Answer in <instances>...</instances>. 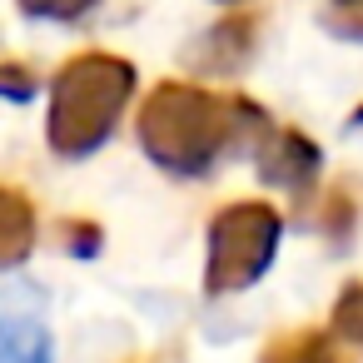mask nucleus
I'll return each instance as SVG.
<instances>
[{"label":"nucleus","mask_w":363,"mask_h":363,"mask_svg":"<svg viewBox=\"0 0 363 363\" xmlns=\"http://www.w3.org/2000/svg\"><path fill=\"white\" fill-rule=\"evenodd\" d=\"M259 363H348V353L333 343V333L323 328H294L264 343Z\"/></svg>","instance_id":"nucleus-7"},{"label":"nucleus","mask_w":363,"mask_h":363,"mask_svg":"<svg viewBox=\"0 0 363 363\" xmlns=\"http://www.w3.org/2000/svg\"><path fill=\"white\" fill-rule=\"evenodd\" d=\"M60 249L80 254V259L100 254V224L95 219H60Z\"/></svg>","instance_id":"nucleus-11"},{"label":"nucleus","mask_w":363,"mask_h":363,"mask_svg":"<svg viewBox=\"0 0 363 363\" xmlns=\"http://www.w3.org/2000/svg\"><path fill=\"white\" fill-rule=\"evenodd\" d=\"M16 6L30 21H80V16H90L100 6V0H16Z\"/></svg>","instance_id":"nucleus-10"},{"label":"nucleus","mask_w":363,"mask_h":363,"mask_svg":"<svg viewBox=\"0 0 363 363\" xmlns=\"http://www.w3.org/2000/svg\"><path fill=\"white\" fill-rule=\"evenodd\" d=\"M35 90H40V80H35L21 60H6V65H0V95H6V100L21 105V100H30Z\"/></svg>","instance_id":"nucleus-13"},{"label":"nucleus","mask_w":363,"mask_h":363,"mask_svg":"<svg viewBox=\"0 0 363 363\" xmlns=\"http://www.w3.org/2000/svg\"><path fill=\"white\" fill-rule=\"evenodd\" d=\"M279 239H284V219L274 204H264V199L224 204L209 219L204 289L209 294H239V289L259 284L279 254Z\"/></svg>","instance_id":"nucleus-3"},{"label":"nucleus","mask_w":363,"mask_h":363,"mask_svg":"<svg viewBox=\"0 0 363 363\" xmlns=\"http://www.w3.org/2000/svg\"><path fill=\"white\" fill-rule=\"evenodd\" d=\"M0 363H55L50 358V328L21 308L0 318Z\"/></svg>","instance_id":"nucleus-8"},{"label":"nucleus","mask_w":363,"mask_h":363,"mask_svg":"<svg viewBox=\"0 0 363 363\" xmlns=\"http://www.w3.org/2000/svg\"><path fill=\"white\" fill-rule=\"evenodd\" d=\"M318 229L333 234V239L353 234V199H348V189H333V194L323 199V209H318Z\"/></svg>","instance_id":"nucleus-12"},{"label":"nucleus","mask_w":363,"mask_h":363,"mask_svg":"<svg viewBox=\"0 0 363 363\" xmlns=\"http://www.w3.org/2000/svg\"><path fill=\"white\" fill-rule=\"evenodd\" d=\"M333 333L348 338L358 353H363V284H348L333 303Z\"/></svg>","instance_id":"nucleus-9"},{"label":"nucleus","mask_w":363,"mask_h":363,"mask_svg":"<svg viewBox=\"0 0 363 363\" xmlns=\"http://www.w3.org/2000/svg\"><path fill=\"white\" fill-rule=\"evenodd\" d=\"M40 224H35V209L21 189H0V264L6 269H21L30 244H35Z\"/></svg>","instance_id":"nucleus-6"},{"label":"nucleus","mask_w":363,"mask_h":363,"mask_svg":"<svg viewBox=\"0 0 363 363\" xmlns=\"http://www.w3.org/2000/svg\"><path fill=\"white\" fill-rule=\"evenodd\" d=\"M224 6H244V0H224Z\"/></svg>","instance_id":"nucleus-16"},{"label":"nucleus","mask_w":363,"mask_h":363,"mask_svg":"<svg viewBox=\"0 0 363 363\" xmlns=\"http://www.w3.org/2000/svg\"><path fill=\"white\" fill-rule=\"evenodd\" d=\"M338 6H358V0H338Z\"/></svg>","instance_id":"nucleus-15"},{"label":"nucleus","mask_w":363,"mask_h":363,"mask_svg":"<svg viewBox=\"0 0 363 363\" xmlns=\"http://www.w3.org/2000/svg\"><path fill=\"white\" fill-rule=\"evenodd\" d=\"M130 95H135L130 60H120L110 50H85V55L65 60L55 85H50V120H45L50 150L65 160L95 155L115 135Z\"/></svg>","instance_id":"nucleus-2"},{"label":"nucleus","mask_w":363,"mask_h":363,"mask_svg":"<svg viewBox=\"0 0 363 363\" xmlns=\"http://www.w3.org/2000/svg\"><path fill=\"white\" fill-rule=\"evenodd\" d=\"M254 164H259V179L264 184H279V189H308L313 174H318V145L289 125H274L264 120V130L254 135L249 145Z\"/></svg>","instance_id":"nucleus-4"},{"label":"nucleus","mask_w":363,"mask_h":363,"mask_svg":"<svg viewBox=\"0 0 363 363\" xmlns=\"http://www.w3.org/2000/svg\"><path fill=\"white\" fill-rule=\"evenodd\" d=\"M254 30H259V21H254V16L219 21L199 45H189V50H184V60H189V65H199V70H209V75H239V70L249 65V55H254Z\"/></svg>","instance_id":"nucleus-5"},{"label":"nucleus","mask_w":363,"mask_h":363,"mask_svg":"<svg viewBox=\"0 0 363 363\" xmlns=\"http://www.w3.org/2000/svg\"><path fill=\"white\" fill-rule=\"evenodd\" d=\"M323 30L338 35V40H363V0L358 6H333L323 16Z\"/></svg>","instance_id":"nucleus-14"},{"label":"nucleus","mask_w":363,"mask_h":363,"mask_svg":"<svg viewBox=\"0 0 363 363\" xmlns=\"http://www.w3.org/2000/svg\"><path fill=\"white\" fill-rule=\"evenodd\" d=\"M264 110L244 95H214L204 85L164 80L150 90L140 110V145L145 155L169 174H209L229 150H249L264 130Z\"/></svg>","instance_id":"nucleus-1"}]
</instances>
